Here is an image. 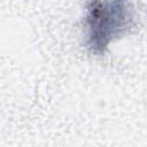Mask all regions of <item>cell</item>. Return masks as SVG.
<instances>
[{
    "label": "cell",
    "mask_w": 147,
    "mask_h": 147,
    "mask_svg": "<svg viewBox=\"0 0 147 147\" xmlns=\"http://www.w3.org/2000/svg\"><path fill=\"white\" fill-rule=\"evenodd\" d=\"M137 26L134 10L126 1H92L84 17L85 44L90 52L102 54L111 41Z\"/></svg>",
    "instance_id": "cell-1"
}]
</instances>
